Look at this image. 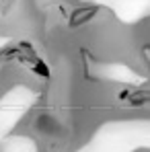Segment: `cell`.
<instances>
[{
	"label": "cell",
	"instance_id": "obj_1",
	"mask_svg": "<svg viewBox=\"0 0 150 152\" xmlns=\"http://www.w3.org/2000/svg\"><path fill=\"white\" fill-rule=\"evenodd\" d=\"M97 15V8L95 6H82V8H76L70 17V25L78 27V25H84L86 21H91L93 17Z\"/></svg>",
	"mask_w": 150,
	"mask_h": 152
}]
</instances>
